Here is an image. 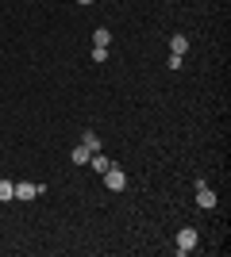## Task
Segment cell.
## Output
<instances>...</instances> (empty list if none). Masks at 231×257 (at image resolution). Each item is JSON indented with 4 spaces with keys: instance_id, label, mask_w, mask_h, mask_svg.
Here are the masks:
<instances>
[{
    "instance_id": "cell-1",
    "label": "cell",
    "mask_w": 231,
    "mask_h": 257,
    "mask_svg": "<svg viewBox=\"0 0 231 257\" xmlns=\"http://www.w3.org/2000/svg\"><path fill=\"white\" fill-rule=\"evenodd\" d=\"M100 177H104V188H108V192H123V188H127V177H123V169H116V165L104 169Z\"/></svg>"
},
{
    "instance_id": "cell-2",
    "label": "cell",
    "mask_w": 231,
    "mask_h": 257,
    "mask_svg": "<svg viewBox=\"0 0 231 257\" xmlns=\"http://www.w3.org/2000/svg\"><path fill=\"white\" fill-rule=\"evenodd\" d=\"M197 230H193V226H185V230H177V253H193V249H197Z\"/></svg>"
},
{
    "instance_id": "cell-3",
    "label": "cell",
    "mask_w": 231,
    "mask_h": 257,
    "mask_svg": "<svg viewBox=\"0 0 231 257\" xmlns=\"http://www.w3.org/2000/svg\"><path fill=\"white\" fill-rule=\"evenodd\" d=\"M35 196H43V184H35V181L16 184V200H35Z\"/></svg>"
},
{
    "instance_id": "cell-4",
    "label": "cell",
    "mask_w": 231,
    "mask_h": 257,
    "mask_svg": "<svg viewBox=\"0 0 231 257\" xmlns=\"http://www.w3.org/2000/svg\"><path fill=\"white\" fill-rule=\"evenodd\" d=\"M197 204L204 207V211H208V207H216V192H212L208 184H200V188H197Z\"/></svg>"
},
{
    "instance_id": "cell-5",
    "label": "cell",
    "mask_w": 231,
    "mask_h": 257,
    "mask_svg": "<svg viewBox=\"0 0 231 257\" xmlns=\"http://www.w3.org/2000/svg\"><path fill=\"white\" fill-rule=\"evenodd\" d=\"M81 146H85L89 154H97L100 150V135H97V131H85V135H81Z\"/></svg>"
},
{
    "instance_id": "cell-6",
    "label": "cell",
    "mask_w": 231,
    "mask_h": 257,
    "mask_svg": "<svg viewBox=\"0 0 231 257\" xmlns=\"http://www.w3.org/2000/svg\"><path fill=\"white\" fill-rule=\"evenodd\" d=\"M170 54H181V58L189 54V39L185 35H174V39H170Z\"/></svg>"
},
{
    "instance_id": "cell-7",
    "label": "cell",
    "mask_w": 231,
    "mask_h": 257,
    "mask_svg": "<svg viewBox=\"0 0 231 257\" xmlns=\"http://www.w3.org/2000/svg\"><path fill=\"white\" fill-rule=\"evenodd\" d=\"M89 165H93V169H97V173H104V169H112V161H108V158H104V154H100V150H97V154H93V158H89Z\"/></svg>"
},
{
    "instance_id": "cell-8",
    "label": "cell",
    "mask_w": 231,
    "mask_h": 257,
    "mask_svg": "<svg viewBox=\"0 0 231 257\" xmlns=\"http://www.w3.org/2000/svg\"><path fill=\"white\" fill-rule=\"evenodd\" d=\"M89 158H93V154H89L85 146H77V150L69 154V161H73V165H89Z\"/></svg>"
},
{
    "instance_id": "cell-9",
    "label": "cell",
    "mask_w": 231,
    "mask_h": 257,
    "mask_svg": "<svg viewBox=\"0 0 231 257\" xmlns=\"http://www.w3.org/2000/svg\"><path fill=\"white\" fill-rule=\"evenodd\" d=\"M108 43H112V31L97 27V31H93V46H108Z\"/></svg>"
},
{
    "instance_id": "cell-10",
    "label": "cell",
    "mask_w": 231,
    "mask_h": 257,
    "mask_svg": "<svg viewBox=\"0 0 231 257\" xmlns=\"http://www.w3.org/2000/svg\"><path fill=\"white\" fill-rule=\"evenodd\" d=\"M0 200L8 204V200H16V184H8L4 177H0Z\"/></svg>"
},
{
    "instance_id": "cell-11",
    "label": "cell",
    "mask_w": 231,
    "mask_h": 257,
    "mask_svg": "<svg viewBox=\"0 0 231 257\" xmlns=\"http://www.w3.org/2000/svg\"><path fill=\"white\" fill-rule=\"evenodd\" d=\"M93 62H108V46H93Z\"/></svg>"
},
{
    "instance_id": "cell-12",
    "label": "cell",
    "mask_w": 231,
    "mask_h": 257,
    "mask_svg": "<svg viewBox=\"0 0 231 257\" xmlns=\"http://www.w3.org/2000/svg\"><path fill=\"white\" fill-rule=\"evenodd\" d=\"M166 65H170V69H181V65H185V58H181V54H170V58H166Z\"/></svg>"
},
{
    "instance_id": "cell-13",
    "label": "cell",
    "mask_w": 231,
    "mask_h": 257,
    "mask_svg": "<svg viewBox=\"0 0 231 257\" xmlns=\"http://www.w3.org/2000/svg\"><path fill=\"white\" fill-rule=\"evenodd\" d=\"M77 4H93V0H77Z\"/></svg>"
}]
</instances>
